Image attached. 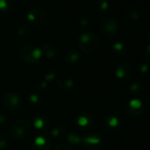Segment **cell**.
I'll use <instances>...</instances> for the list:
<instances>
[{
    "instance_id": "1",
    "label": "cell",
    "mask_w": 150,
    "mask_h": 150,
    "mask_svg": "<svg viewBox=\"0 0 150 150\" xmlns=\"http://www.w3.org/2000/svg\"><path fill=\"white\" fill-rule=\"evenodd\" d=\"M99 45L100 42L97 35L91 31L83 32L79 37V47L86 53L91 54L96 52L99 49Z\"/></svg>"
},
{
    "instance_id": "2",
    "label": "cell",
    "mask_w": 150,
    "mask_h": 150,
    "mask_svg": "<svg viewBox=\"0 0 150 150\" xmlns=\"http://www.w3.org/2000/svg\"><path fill=\"white\" fill-rule=\"evenodd\" d=\"M19 53L21 59L28 64L37 63L41 59L42 55V50L36 45L32 43H28L21 46Z\"/></svg>"
},
{
    "instance_id": "3",
    "label": "cell",
    "mask_w": 150,
    "mask_h": 150,
    "mask_svg": "<svg viewBox=\"0 0 150 150\" xmlns=\"http://www.w3.org/2000/svg\"><path fill=\"white\" fill-rule=\"evenodd\" d=\"M11 135L18 139L27 138L32 132L31 125L28 121L25 119H20L14 122L11 127Z\"/></svg>"
},
{
    "instance_id": "4",
    "label": "cell",
    "mask_w": 150,
    "mask_h": 150,
    "mask_svg": "<svg viewBox=\"0 0 150 150\" xmlns=\"http://www.w3.org/2000/svg\"><path fill=\"white\" fill-rule=\"evenodd\" d=\"M3 104L7 110L14 111V110H18L21 109L22 105V100L19 96V95L13 92H9L4 96Z\"/></svg>"
},
{
    "instance_id": "5",
    "label": "cell",
    "mask_w": 150,
    "mask_h": 150,
    "mask_svg": "<svg viewBox=\"0 0 150 150\" xmlns=\"http://www.w3.org/2000/svg\"><path fill=\"white\" fill-rule=\"evenodd\" d=\"M119 29L118 22L111 17L105 18L101 22V30L107 36H114Z\"/></svg>"
},
{
    "instance_id": "6",
    "label": "cell",
    "mask_w": 150,
    "mask_h": 150,
    "mask_svg": "<svg viewBox=\"0 0 150 150\" xmlns=\"http://www.w3.org/2000/svg\"><path fill=\"white\" fill-rule=\"evenodd\" d=\"M81 143L84 150H101L103 146L101 138L95 133L88 134L84 137Z\"/></svg>"
},
{
    "instance_id": "7",
    "label": "cell",
    "mask_w": 150,
    "mask_h": 150,
    "mask_svg": "<svg viewBox=\"0 0 150 150\" xmlns=\"http://www.w3.org/2000/svg\"><path fill=\"white\" fill-rule=\"evenodd\" d=\"M51 146V138L46 133H42L37 136L32 144L33 150H50Z\"/></svg>"
},
{
    "instance_id": "8",
    "label": "cell",
    "mask_w": 150,
    "mask_h": 150,
    "mask_svg": "<svg viewBox=\"0 0 150 150\" xmlns=\"http://www.w3.org/2000/svg\"><path fill=\"white\" fill-rule=\"evenodd\" d=\"M48 14L47 13L41 8H35L32 9L28 13V21L34 25H41L47 21Z\"/></svg>"
},
{
    "instance_id": "9",
    "label": "cell",
    "mask_w": 150,
    "mask_h": 150,
    "mask_svg": "<svg viewBox=\"0 0 150 150\" xmlns=\"http://www.w3.org/2000/svg\"><path fill=\"white\" fill-rule=\"evenodd\" d=\"M33 125L38 131L46 133L50 128V120L46 115L37 114L34 117Z\"/></svg>"
},
{
    "instance_id": "10",
    "label": "cell",
    "mask_w": 150,
    "mask_h": 150,
    "mask_svg": "<svg viewBox=\"0 0 150 150\" xmlns=\"http://www.w3.org/2000/svg\"><path fill=\"white\" fill-rule=\"evenodd\" d=\"M42 51L45 54V56L50 59V60H57L61 56V51L57 47L50 44V43H44L42 46Z\"/></svg>"
},
{
    "instance_id": "11",
    "label": "cell",
    "mask_w": 150,
    "mask_h": 150,
    "mask_svg": "<svg viewBox=\"0 0 150 150\" xmlns=\"http://www.w3.org/2000/svg\"><path fill=\"white\" fill-rule=\"evenodd\" d=\"M77 125L82 131L90 129L93 125V117L89 113L84 112L78 116L77 118Z\"/></svg>"
},
{
    "instance_id": "12",
    "label": "cell",
    "mask_w": 150,
    "mask_h": 150,
    "mask_svg": "<svg viewBox=\"0 0 150 150\" xmlns=\"http://www.w3.org/2000/svg\"><path fill=\"white\" fill-rule=\"evenodd\" d=\"M116 75L119 80L127 81L132 78V68L126 64H122L117 66L116 70Z\"/></svg>"
},
{
    "instance_id": "13",
    "label": "cell",
    "mask_w": 150,
    "mask_h": 150,
    "mask_svg": "<svg viewBox=\"0 0 150 150\" xmlns=\"http://www.w3.org/2000/svg\"><path fill=\"white\" fill-rule=\"evenodd\" d=\"M74 85L73 79L67 74H63L57 79V87L61 90L71 89Z\"/></svg>"
},
{
    "instance_id": "14",
    "label": "cell",
    "mask_w": 150,
    "mask_h": 150,
    "mask_svg": "<svg viewBox=\"0 0 150 150\" xmlns=\"http://www.w3.org/2000/svg\"><path fill=\"white\" fill-rule=\"evenodd\" d=\"M144 107L143 104L141 103L140 101L134 99L129 102L127 107H126V111L128 114L132 115V116H138L140 115L143 112Z\"/></svg>"
},
{
    "instance_id": "15",
    "label": "cell",
    "mask_w": 150,
    "mask_h": 150,
    "mask_svg": "<svg viewBox=\"0 0 150 150\" xmlns=\"http://www.w3.org/2000/svg\"><path fill=\"white\" fill-rule=\"evenodd\" d=\"M64 58L68 64H75L81 59V54L78 50L71 49L64 53Z\"/></svg>"
},
{
    "instance_id": "16",
    "label": "cell",
    "mask_w": 150,
    "mask_h": 150,
    "mask_svg": "<svg viewBox=\"0 0 150 150\" xmlns=\"http://www.w3.org/2000/svg\"><path fill=\"white\" fill-rule=\"evenodd\" d=\"M104 124L110 129H116V128H117L119 126L120 120L116 115L110 114V115H107L104 117Z\"/></svg>"
},
{
    "instance_id": "17",
    "label": "cell",
    "mask_w": 150,
    "mask_h": 150,
    "mask_svg": "<svg viewBox=\"0 0 150 150\" xmlns=\"http://www.w3.org/2000/svg\"><path fill=\"white\" fill-rule=\"evenodd\" d=\"M51 136L55 139H63L67 136V129L63 125H56L51 130Z\"/></svg>"
},
{
    "instance_id": "18",
    "label": "cell",
    "mask_w": 150,
    "mask_h": 150,
    "mask_svg": "<svg viewBox=\"0 0 150 150\" xmlns=\"http://www.w3.org/2000/svg\"><path fill=\"white\" fill-rule=\"evenodd\" d=\"M113 51L118 57H124V56H125L127 54L128 49H127L126 45L124 42H117L113 45Z\"/></svg>"
},
{
    "instance_id": "19",
    "label": "cell",
    "mask_w": 150,
    "mask_h": 150,
    "mask_svg": "<svg viewBox=\"0 0 150 150\" xmlns=\"http://www.w3.org/2000/svg\"><path fill=\"white\" fill-rule=\"evenodd\" d=\"M125 16L128 20L134 21H138L139 19L140 14H139V12L136 8L129 6L125 10Z\"/></svg>"
},
{
    "instance_id": "20",
    "label": "cell",
    "mask_w": 150,
    "mask_h": 150,
    "mask_svg": "<svg viewBox=\"0 0 150 150\" xmlns=\"http://www.w3.org/2000/svg\"><path fill=\"white\" fill-rule=\"evenodd\" d=\"M131 91L134 95H137V96H144L146 94V87L143 84L139 83V82H136V83H134V84L132 85Z\"/></svg>"
},
{
    "instance_id": "21",
    "label": "cell",
    "mask_w": 150,
    "mask_h": 150,
    "mask_svg": "<svg viewBox=\"0 0 150 150\" xmlns=\"http://www.w3.org/2000/svg\"><path fill=\"white\" fill-rule=\"evenodd\" d=\"M66 139H67L69 144L73 145V146H78V145H80L82 142L81 138L77 133H75V132H71V133L67 134Z\"/></svg>"
},
{
    "instance_id": "22",
    "label": "cell",
    "mask_w": 150,
    "mask_h": 150,
    "mask_svg": "<svg viewBox=\"0 0 150 150\" xmlns=\"http://www.w3.org/2000/svg\"><path fill=\"white\" fill-rule=\"evenodd\" d=\"M10 144L9 136L6 132L0 133V150H5L8 147Z\"/></svg>"
},
{
    "instance_id": "23",
    "label": "cell",
    "mask_w": 150,
    "mask_h": 150,
    "mask_svg": "<svg viewBox=\"0 0 150 150\" xmlns=\"http://www.w3.org/2000/svg\"><path fill=\"white\" fill-rule=\"evenodd\" d=\"M13 6V0H0V10L9 12Z\"/></svg>"
},
{
    "instance_id": "24",
    "label": "cell",
    "mask_w": 150,
    "mask_h": 150,
    "mask_svg": "<svg viewBox=\"0 0 150 150\" xmlns=\"http://www.w3.org/2000/svg\"><path fill=\"white\" fill-rule=\"evenodd\" d=\"M43 76L46 81H53L56 76H57V73H56V70L54 68H48L44 71L43 73Z\"/></svg>"
},
{
    "instance_id": "25",
    "label": "cell",
    "mask_w": 150,
    "mask_h": 150,
    "mask_svg": "<svg viewBox=\"0 0 150 150\" xmlns=\"http://www.w3.org/2000/svg\"><path fill=\"white\" fill-rule=\"evenodd\" d=\"M17 34L21 37H27L30 34V28L27 24H22L18 28Z\"/></svg>"
},
{
    "instance_id": "26",
    "label": "cell",
    "mask_w": 150,
    "mask_h": 150,
    "mask_svg": "<svg viewBox=\"0 0 150 150\" xmlns=\"http://www.w3.org/2000/svg\"><path fill=\"white\" fill-rule=\"evenodd\" d=\"M96 6L100 13H105L109 8V3L107 0H97Z\"/></svg>"
},
{
    "instance_id": "27",
    "label": "cell",
    "mask_w": 150,
    "mask_h": 150,
    "mask_svg": "<svg viewBox=\"0 0 150 150\" xmlns=\"http://www.w3.org/2000/svg\"><path fill=\"white\" fill-rule=\"evenodd\" d=\"M28 102L31 103V105L33 106H38L41 103H42V99L39 96V95L37 94H32L29 97H28Z\"/></svg>"
},
{
    "instance_id": "28",
    "label": "cell",
    "mask_w": 150,
    "mask_h": 150,
    "mask_svg": "<svg viewBox=\"0 0 150 150\" xmlns=\"http://www.w3.org/2000/svg\"><path fill=\"white\" fill-rule=\"evenodd\" d=\"M54 150H71V148L67 145L61 144V145H58L57 146H56Z\"/></svg>"
},
{
    "instance_id": "29",
    "label": "cell",
    "mask_w": 150,
    "mask_h": 150,
    "mask_svg": "<svg viewBox=\"0 0 150 150\" xmlns=\"http://www.w3.org/2000/svg\"><path fill=\"white\" fill-rule=\"evenodd\" d=\"M7 117L5 115V113H2V114H0V124L1 125H6L7 124Z\"/></svg>"
},
{
    "instance_id": "30",
    "label": "cell",
    "mask_w": 150,
    "mask_h": 150,
    "mask_svg": "<svg viewBox=\"0 0 150 150\" xmlns=\"http://www.w3.org/2000/svg\"><path fill=\"white\" fill-rule=\"evenodd\" d=\"M145 56L146 57V58H148V59H150V44L149 45H147L146 47V49H145Z\"/></svg>"
},
{
    "instance_id": "31",
    "label": "cell",
    "mask_w": 150,
    "mask_h": 150,
    "mask_svg": "<svg viewBox=\"0 0 150 150\" xmlns=\"http://www.w3.org/2000/svg\"><path fill=\"white\" fill-rule=\"evenodd\" d=\"M140 68H141V71H143V72L146 71V70H147V66H146V64H142V65L140 66Z\"/></svg>"
},
{
    "instance_id": "32",
    "label": "cell",
    "mask_w": 150,
    "mask_h": 150,
    "mask_svg": "<svg viewBox=\"0 0 150 150\" xmlns=\"http://www.w3.org/2000/svg\"><path fill=\"white\" fill-rule=\"evenodd\" d=\"M147 35H148V37H149V39H150V28H149V30H148V32H147Z\"/></svg>"
}]
</instances>
